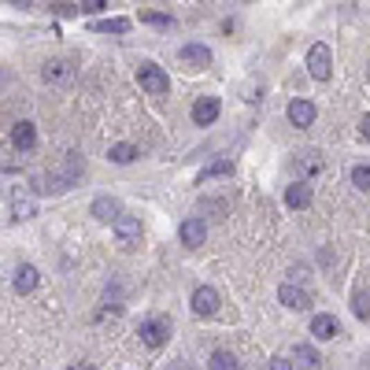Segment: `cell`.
I'll list each match as a JSON object with an SVG mask.
<instances>
[{
  "instance_id": "obj_27",
  "label": "cell",
  "mask_w": 370,
  "mask_h": 370,
  "mask_svg": "<svg viewBox=\"0 0 370 370\" xmlns=\"http://www.w3.org/2000/svg\"><path fill=\"white\" fill-rule=\"evenodd\" d=\"M100 8H107L104 0H82V12H89V15H93V12H100Z\"/></svg>"
},
{
  "instance_id": "obj_18",
  "label": "cell",
  "mask_w": 370,
  "mask_h": 370,
  "mask_svg": "<svg viewBox=\"0 0 370 370\" xmlns=\"http://www.w3.org/2000/svg\"><path fill=\"white\" fill-rule=\"evenodd\" d=\"M182 60L193 67H208L211 63V49L208 45H182Z\"/></svg>"
},
{
  "instance_id": "obj_3",
  "label": "cell",
  "mask_w": 370,
  "mask_h": 370,
  "mask_svg": "<svg viewBox=\"0 0 370 370\" xmlns=\"http://www.w3.org/2000/svg\"><path fill=\"white\" fill-rule=\"evenodd\" d=\"M330 63H333L330 45H311L308 49V71H311V78L326 82V78H330Z\"/></svg>"
},
{
  "instance_id": "obj_30",
  "label": "cell",
  "mask_w": 370,
  "mask_h": 370,
  "mask_svg": "<svg viewBox=\"0 0 370 370\" xmlns=\"http://www.w3.org/2000/svg\"><path fill=\"white\" fill-rule=\"evenodd\" d=\"M56 12H60V15H74L78 8H74V4H56Z\"/></svg>"
},
{
  "instance_id": "obj_14",
  "label": "cell",
  "mask_w": 370,
  "mask_h": 370,
  "mask_svg": "<svg viewBox=\"0 0 370 370\" xmlns=\"http://www.w3.org/2000/svg\"><path fill=\"white\" fill-rule=\"evenodd\" d=\"M37 281H41V274H37V267H30V263H23V267H19V270H15V281H12V285H15V292H34V289H37Z\"/></svg>"
},
{
  "instance_id": "obj_16",
  "label": "cell",
  "mask_w": 370,
  "mask_h": 370,
  "mask_svg": "<svg viewBox=\"0 0 370 370\" xmlns=\"http://www.w3.org/2000/svg\"><path fill=\"white\" fill-rule=\"evenodd\" d=\"M285 204L289 208H308L311 204V185L308 182H292L285 189Z\"/></svg>"
},
{
  "instance_id": "obj_17",
  "label": "cell",
  "mask_w": 370,
  "mask_h": 370,
  "mask_svg": "<svg viewBox=\"0 0 370 370\" xmlns=\"http://www.w3.org/2000/svg\"><path fill=\"white\" fill-rule=\"evenodd\" d=\"M292 363H300V370H319L322 359H319V352H315L311 344H297L292 348Z\"/></svg>"
},
{
  "instance_id": "obj_12",
  "label": "cell",
  "mask_w": 370,
  "mask_h": 370,
  "mask_svg": "<svg viewBox=\"0 0 370 370\" xmlns=\"http://www.w3.org/2000/svg\"><path fill=\"white\" fill-rule=\"evenodd\" d=\"M89 211H93V215H96V219H100V222H115L118 215H123V204H118L115 197H96Z\"/></svg>"
},
{
  "instance_id": "obj_15",
  "label": "cell",
  "mask_w": 370,
  "mask_h": 370,
  "mask_svg": "<svg viewBox=\"0 0 370 370\" xmlns=\"http://www.w3.org/2000/svg\"><path fill=\"white\" fill-rule=\"evenodd\" d=\"M311 333H315V341H333V337H337V319H333V315H315V319H311Z\"/></svg>"
},
{
  "instance_id": "obj_32",
  "label": "cell",
  "mask_w": 370,
  "mask_h": 370,
  "mask_svg": "<svg viewBox=\"0 0 370 370\" xmlns=\"http://www.w3.org/2000/svg\"><path fill=\"white\" fill-rule=\"evenodd\" d=\"M12 4H15V8H26V4H30V0H12Z\"/></svg>"
},
{
  "instance_id": "obj_10",
  "label": "cell",
  "mask_w": 370,
  "mask_h": 370,
  "mask_svg": "<svg viewBox=\"0 0 370 370\" xmlns=\"http://www.w3.org/2000/svg\"><path fill=\"white\" fill-rule=\"evenodd\" d=\"M12 145H15L19 152H30V148L37 145V126L26 123V118H23V123H15V126H12Z\"/></svg>"
},
{
  "instance_id": "obj_26",
  "label": "cell",
  "mask_w": 370,
  "mask_h": 370,
  "mask_svg": "<svg viewBox=\"0 0 370 370\" xmlns=\"http://www.w3.org/2000/svg\"><path fill=\"white\" fill-rule=\"evenodd\" d=\"M141 23H148V26H163V30H170V26H174V19H170V15H159V12H145V15H141Z\"/></svg>"
},
{
  "instance_id": "obj_6",
  "label": "cell",
  "mask_w": 370,
  "mask_h": 370,
  "mask_svg": "<svg viewBox=\"0 0 370 370\" xmlns=\"http://www.w3.org/2000/svg\"><path fill=\"white\" fill-rule=\"evenodd\" d=\"M219 112H222L219 96H204V100L193 104V123H197V126H211L215 118H219Z\"/></svg>"
},
{
  "instance_id": "obj_21",
  "label": "cell",
  "mask_w": 370,
  "mask_h": 370,
  "mask_svg": "<svg viewBox=\"0 0 370 370\" xmlns=\"http://www.w3.org/2000/svg\"><path fill=\"white\" fill-rule=\"evenodd\" d=\"M89 30H93V34H126L130 19H100V23H93Z\"/></svg>"
},
{
  "instance_id": "obj_9",
  "label": "cell",
  "mask_w": 370,
  "mask_h": 370,
  "mask_svg": "<svg viewBox=\"0 0 370 370\" xmlns=\"http://www.w3.org/2000/svg\"><path fill=\"white\" fill-rule=\"evenodd\" d=\"M315 104L311 100H289V123L292 126H300V130H308L311 123H315Z\"/></svg>"
},
{
  "instance_id": "obj_2",
  "label": "cell",
  "mask_w": 370,
  "mask_h": 370,
  "mask_svg": "<svg viewBox=\"0 0 370 370\" xmlns=\"http://www.w3.org/2000/svg\"><path fill=\"white\" fill-rule=\"evenodd\" d=\"M137 333H141V344L163 348V344H167V337H170V326L163 322V319H145V322L137 326Z\"/></svg>"
},
{
  "instance_id": "obj_31",
  "label": "cell",
  "mask_w": 370,
  "mask_h": 370,
  "mask_svg": "<svg viewBox=\"0 0 370 370\" xmlns=\"http://www.w3.org/2000/svg\"><path fill=\"white\" fill-rule=\"evenodd\" d=\"M71 370H96L93 363H71Z\"/></svg>"
},
{
  "instance_id": "obj_22",
  "label": "cell",
  "mask_w": 370,
  "mask_h": 370,
  "mask_svg": "<svg viewBox=\"0 0 370 370\" xmlns=\"http://www.w3.org/2000/svg\"><path fill=\"white\" fill-rule=\"evenodd\" d=\"M208 370H241V363H237L234 352H211Z\"/></svg>"
},
{
  "instance_id": "obj_20",
  "label": "cell",
  "mask_w": 370,
  "mask_h": 370,
  "mask_svg": "<svg viewBox=\"0 0 370 370\" xmlns=\"http://www.w3.org/2000/svg\"><path fill=\"white\" fill-rule=\"evenodd\" d=\"M12 211H15V219H34V215H37V200H34V197H23V193H15Z\"/></svg>"
},
{
  "instance_id": "obj_4",
  "label": "cell",
  "mask_w": 370,
  "mask_h": 370,
  "mask_svg": "<svg viewBox=\"0 0 370 370\" xmlns=\"http://www.w3.org/2000/svg\"><path fill=\"white\" fill-rule=\"evenodd\" d=\"M115 237L123 248H137L141 245V219H134V215H118L115 219Z\"/></svg>"
},
{
  "instance_id": "obj_25",
  "label": "cell",
  "mask_w": 370,
  "mask_h": 370,
  "mask_svg": "<svg viewBox=\"0 0 370 370\" xmlns=\"http://www.w3.org/2000/svg\"><path fill=\"white\" fill-rule=\"evenodd\" d=\"M352 185H355V189H370V167H367V163L352 167Z\"/></svg>"
},
{
  "instance_id": "obj_33",
  "label": "cell",
  "mask_w": 370,
  "mask_h": 370,
  "mask_svg": "<svg viewBox=\"0 0 370 370\" xmlns=\"http://www.w3.org/2000/svg\"><path fill=\"white\" fill-rule=\"evenodd\" d=\"M367 78H370V71H367Z\"/></svg>"
},
{
  "instance_id": "obj_5",
  "label": "cell",
  "mask_w": 370,
  "mask_h": 370,
  "mask_svg": "<svg viewBox=\"0 0 370 370\" xmlns=\"http://www.w3.org/2000/svg\"><path fill=\"white\" fill-rule=\"evenodd\" d=\"M189 308H193V315H200V319H208V315H215V311H219V292H215L211 285H200L197 292H193Z\"/></svg>"
},
{
  "instance_id": "obj_28",
  "label": "cell",
  "mask_w": 370,
  "mask_h": 370,
  "mask_svg": "<svg viewBox=\"0 0 370 370\" xmlns=\"http://www.w3.org/2000/svg\"><path fill=\"white\" fill-rule=\"evenodd\" d=\"M270 370H292V363L285 355H274V359H270Z\"/></svg>"
},
{
  "instance_id": "obj_19",
  "label": "cell",
  "mask_w": 370,
  "mask_h": 370,
  "mask_svg": "<svg viewBox=\"0 0 370 370\" xmlns=\"http://www.w3.org/2000/svg\"><path fill=\"white\" fill-rule=\"evenodd\" d=\"M226 174H234V159H215L208 163V167L200 170V178L197 182H211V178H226Z\"/></svg>"
},
{
  "instance_id": "obj_11",
  "label": "cell",
  "mask_w": 370,
  "mask_h": 370,
  "mask_svg": "<svg viewBox=\"0 0 370 370\" xmlns=\"http://www.w3.org/2000/svg\"><path fill=\"white\" fill-rule=\"evenodd\" d=\"M178 237H182L185 248H197V245H204V237H208V226H204V219H185Z\"/></svg>"
},
{
  "instance_id": "obj_13",
  "label": "cell",
  "mask_w": 370,
  "mask_h": 370,
  "mask_svg": "<svg viewBox=\"0 0 370 370\" xmlns=\"http://www.w3.org/2000/svg\"><path fill=\"white\" fill-rule=\"evenodd\" d=\"M41 74H45V82H52V85H67L74 78V71L63 60H49L45 67H41Z\"/></svg>"
},
{
  "instance_id": "obj_8",
  "label": "cell",
  "mask_w": 370,
  "mask_h": 370,
  "mask_svg": "<svg viewBox=\"0 0 370 370\" xmlns=\"http://www.w3.org/2000/svg\"><path fill=\"white\" fill-rule=\"evenodd\" d=\"M278 300L285 303V308H292V311H303V308H311V297L303 292L300 285H292V281H285V285L278 289Z\"/></svg>"
},
{
  "instance_id": "obj_24",
  "label": "cell",
  "mask_w": 370,
  "mask_h": 370,
  "mask_svg": "<svg viewBox=\"0 0 370 370\" xmlns=\"http://www.w3.org/2000/svg\"><path fill=\"white\" fill-rule=\"evenodd\" d=\"M352 311H355L363 322H370V292H367V289H359L355 297H352Z\"/></svg>"
},
{
  "instance_id": "obj_1",
  "label": "cell",
  "mask_w": 370,
  "mask_h": 370,
  "mask_svg": "<svg viewBox=\"0 0 370 370\" xmlns=\"http://www.w3.org/2000/svg\"><path fill=\"white\" fill-rule=\"evenodd\" d=\"M137 82H141V89L152 93V96L170 93V78H167V71L156 67V63H141V67H137Z\"/></svg>"
},
{
  "instance_id": "obj_23",
  "label": "cell",
  "mask_w": 370,
  "mask_h": 370,
  "mask_svg": "<svg viewBox=\"0 0 370 370\" xmlns=\"http://www.w3.org/2000/svg\"><path fill=\"white\" fill-rule=\"evenodd\" d=\"M137 156H141V152L134 145H112V152H107V159H112V163H134Z\"/></svg>"
},
{
  "instance_id": "obj_29",
  "label": "cell",
  "mask_w": 370,
  "mask_h": 370,
  "mask_svg": "<svg viewBox=\"0 0 370 370\" xmlns=\"http://www.w3.org/2000/svg\"><path fill=\"white\" fill-rule=\"evenodd\" d=\"M359 137L370 141V115H363V123H359Z\"/></svg>"
},
{
  "instance_id": "obj_7",
  "label": "cell",
  "mask_w": 370,
  "mask_h": 370,
  "mask_svg": "<svg viewBox=\"0 0 370 370\" xmlns=\"http://www.w3.org/2000/svg\"><path fill=\"white\" fill-rule=\"evenodd\" d=\"M292 167H297V174L300 178H315V174H322V152H315V148H308V152H300L297 159H292Z\"/></svg>"
}]
</instances>
